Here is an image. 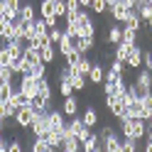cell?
I'll return each mask as SVG.
<instances>
[{
	"mask_svg": "<svg viewBox=\"0 0 152 152\" xmlns=\"http://www.w3.org/2000/svg\"><path fill=\"white\" fill-rule=\"evenodd\" d=\"M64 30L74 32L76 37H96L98 34V27H96V22H93V12L88 10V7H81L79 15H76V20L66 22Z\"/></svg>",
	"mask_w": 152,
	"mask_h": 152,
	"instance_id": "1",
	"label": "cell"
},
{
	"mask_svg": "<svg viewBox=\"0 0 152 152\" xmlns=\"http://www.w3.org/2000/svg\"><path fill=\"white\" fill-rule=\"evenodd\" d=\"M118 132L123 137L142 140L145 132H147V120H142V118H118Z\"/></svg>",
	"mask_w": 152,
	"mask_h": 152,
	"instance_id": "2",
	"label": "cell"
},
{
	"mask_svg": "<svg viewBox=\"0 0 152 152\" xmlns=\"http://www.w3.org/2000/svg\"><path fill=\"white\" fill-rule=\"evenodd\" d=\"M37 12H39V17H42L49 27H54L56 22H59V17H56V12H54V0H39Z\"/></svg>",
	"mask_w": 152,
	"mask_h": 152,
	"instance_id": "3",
	"label": "cell"
},
{
	"mask_svg": "<svg viewBox=\"0 0 152 152\" xmlns=\"http://www.w3.org/2000/svg\"><path fill=\"white\" fill-rule=\"evenodd\" d=\"M76 47H79V37H76L74 32H69V30H64V34H61V39L56 42V52H59V54L64 56V54H69V52H74Z\"/></svg>",
	"mask_w": 152,
	"mask_h": 152,
	"instance_id": "4",
	"label": "cell"
},
{
	"mask_svg": "<svg viewBox=\"0 0 152 152\" xmlns=\"http://www.w3.org/2000/svg\"><path fill=\"white\" fill-rule=\"evenodd\" d=\"M34 17H39V12H37V5L30 3V0H25V3L20 5V10H17L15 22H34Z\"/></svg>",
	"mask_w": 152,
	"mask_h": 152,
	"instance_id": "5",
	"label": "cell"
},
{
	"mask_svg": "<svg viewBox=\"0 0 152 152\" xmlns=\"http://www.w3.org/2000/svg\"><path fill=\"white\" fill-rule=\"evenodd\" d=\"M32 120H34V108H32V106L17 108V113H15V123H17V128H20V130H30Z\"/></svg>",
	"mask_w": 152,
	"mask_h": 152,
	"instance_id": "6",
	"label": "cell"
},
{
	"mask_svg": "<svg viewBox=\"0 0 152 152\" xmlns=\"http://www.w3.org/2000/svg\"><path fill=\"white\" fill-rule=\"evenodd\" d=\"M20 91L25 93L27 98H34L37 91H39V88H37V79H34L30 71H27V74H20Z\"/></svg>",
	"mask_w": 152,
	"mask_h": 152,
	"instance_id": "7",
	"label": "cell"
},
{
	"mask_svg": "<svg viewBox=\"0 0 152 152\" xmlns=\"http://www.w3.org/2000/svg\"><path fill=\"white\" fill-rule=\"evenodd\" d=\"M103 150H106V152H120L123 150V135L118 130L103 137Z\"/></svg>",
	"mask_w": 152,
	"mask_h": 152,
	"instance_id": "8",
	"label": "cell"
},
{
	"mask_svg": "<svg viewBox=\"0 0 152 152\" xmlns=\"http://www.w3.org/2000/svg\"><path fill=\"white\" fill-rule=\"evenodd\" d=\"M142 47H137V44H132V49H130V54H128V59H125V69H140L142 66Z\"/></svg>",
	"mask_w": 152,
	"mask_h": 152,
	"instance_id": "9",
	"label": "cell"
},
{
	"mask_svg": "<svg viewBox=\"0 0 152 152\" xmlns=\"http://www.w3.org/2000/svg\"><path fill=\"white\" fill-rule=\"evenodd\" d=\"M106 108H108L110 115H115V118L125 115V103H123L118 96H106Z\"/></svg>",
	"mask_w": 152,
	"mask_h": 152,
	"instance_id": "10",
	"label": "cell"
},
{
	"mask_svg": "<svg viewBox=\"0 0 152 152\" xmlns=\"http://www.w3.org/2000/svg\"><path fill=\"white\" fill-rule=\"evenodd\" d=\"M79 106H81L79 98L71 93V96H66V98L61 101V113H64L66 118H74V115H79Z\"/></svg>",
	"mask_w": 152,
	"mask_h": 152,
	"instance_id": "11",
	"label": "cell"
},
{
	"mask_svg": "<svg viewBox=\"0 0 152 152\" xmlns=\"http://www.w3.org/2000/svg\"><path fill=\"white\" fill-rule=\"evenodd\" d=\"M81 150H83V152H98V150H103L101 135H98V132H91V135L81 142Z\"/></svg>",
	"mask_w": 152,
	"mask_h": 152,
	"instance_id": "12",
	"label": "cell"
},
{
	"mask_svg": "<svg viewBox=\"0 0 152 152\" xmlns=\"http://www.w3.org/2000/svg\"><path fill=\"white\" fill-rule=\"evenodd\" d=\"M61 152H79L81 150V142L76 135H69V132H64L61 135V145H59Z\"/></svg>",
	"mask_w": 152,
	"mask_h": 152,
	"instance_id": "13",
	"label": "cell"
},
{
	"mask_svg": "<svg viewBox=\"0 0 152 152\" xmlns=\"http://www.w3.org/2000/svg\"><path fill=\"white\" fill-rule=\"evenodd\" d=\"M103 79H106V69H103V64L101 61H93L91 64V71H88V81L91 83H103Z\"/></svg>",
	"mask_w": 152,
	"mask_h": 152,
	"instance_id": "14",
	"label": "cell"
},
{
	"mask_svg": "<svg viewBox=\"0 0 152 152\" xmlns=\"http://www.w3.org/2000/svg\"><path fill=\"white\" fill-rule=\"evenodd\" d=\"M106 42H108V44H118V42H123V25H120V22H113V25L108 27Z\"/></svg>",
	"mask_w": 152,
	"mask_h": 152,
	"instance_id": "15",
	"label": "cell"
},
{
	"mask_svg": "<svg viewBox=\"0 0 152 152\" xmlns=\"http://www.w3.org/2000/svg\"><path fill=\"white\" fill-rule=\"evenodd\" d=\"M83 123L91 128V130H96V125H98V120H101V115H98V110L93 108V106H86V110H83Z\"/></svg>",
	"mask_w": 152,
	"mask_h": 152,
	"instance_id": "16",
	"label": "cell"
},
{
	"mask_svg": "<svg viewBox=\"0 0 152 152\" xmlns=\"http://www.w3.org/2000/svg\"><path fill=\"white\" fill-rule=\"evenodd\" d=\"M86 76H83V74H79V71H74L71 74V86H74V93H81L83 88H86Z\"/></svg>",
	"mask_w": 152,
	"mask_h": 152,
	"instance_id": "17",
	"label": "cell"
},
{
	"mask_svg": "<svg viewBox=\"0 0 152 152\" xmlns=\"http://www.w3.org/2000/svg\"><path fill=\"white\" fill-rule=\"evenodd\" d=\"M130 49H132V44H128V42H118V44H115V52H113V56H115V59H120V61H125V59H128V54H130Z\"/></svg>",
	"mask_w": 152,
	"mask_h": 152,
	"instance_id": "18",
	"label": "cell"
},
{
	"mask_svg": "<svg viewBox=\"0 0 152 152\" xmlns=\"http://www.w3.org/2000/svg\"><path fill=\"white\" fill-rule=\"evenodd\" d=\"M93 44H96V37H79V49L81 54H88L91 49H93Z\"/></svg>",
	"mask_w": 152,
	"mask_h": 152,
	"instance_id": "19",
	"label": "cell"
},
{
	"mask_svg": "<svg viewBox=\"0 0 152 152\" xmlns=\"http://www.w3.org/2000/svg\"><path fill=\"white\" fill-rule=\"evenodd\" d=\"M81 56H83V54H81L79 49H74V52H69V54H64V64H66V66H71V69L76 71V64L81 61Z\"/></svg>",
	"mask_w": 152,
	"mask_h": 152,
	"instance_id": "20",
	"label": "cell"
},
{
	"mask_svg": "<svg viewBox=\"0 0 152 152\" xmlns=\"http://www.w3.org/2000/svg\"><path fill=\"white\" fill-rule=\"evenodd\" d=\"M54 59H56V44L42 47V61L44 64H54Z\"/></svg>",
	"mask_w": 152,
	"mask_h": 152,
	"instance_id": "21",
	"label": "cell"
},
{
	"mask_svg": "<svg viewBox=\"0 0 152 152\" xmlns=\"http://www.w3.org/2000/svg\"><path fill=\"white\" fill-rule=\"evenodd\" d=\"M88 10H91L93 15H106V12H108V3H106V0H91Z\"/></svg>",
	"mask_w": 152,
	"mask_h": 152,
	"instance_id": "22",
	"label": "cell"
},
{
	"mask_svg": "<svg viewBox=\"0 0 152 152\" xmlns=\"http://www.w3.org/2000/svg\"><path fill=\"white\" fill-rule=\"evenodd\" d=\"M47 66H49V64H44V61L39 59V61H34V64H32L30 74L34 76V79H42V76H47Z\"/></svg>",
	"mask_w": 152,
	"mask_h": 152,
	"instance_id": "23",
	"label": "cell"
},
{
	"mask_svg": "<svg viewBox=\"0 0 152 152\" xmlns=\"http://www.w3.org/2000/svg\"><path fill=\"white\" fill-rule=\"evenodd\" d=\"M142 118H145V120L152 118V93L142 96Z\"/></svg>",
	"mask_w": 152,
	"mask_h": 152,
	"instance_id": "24",
	"label": "cell"
},
{
	"mask_svg": "<svg viewBox=\"0 0 152 152\" xmlns=\"http://www.w3.org/2000/svg\"><path fill=\"white\" fill-rule=\"evenodd\" d=\"M91 64H93V61L88 59L86 54H83V56H81V61L76 64V71H79V74H83V76H86V79H88V71H91Z\"/></svg>",
	"mask_w": 152,
	"mask_h": 152,
	"instance_id": "25",
	"label": "cell"
},
{
	"mask_svg": "<svg viewBox=\"0 0 152 152\" xmlns=\"http://www.w3.org/2000/svg\"><path fill=\"white\" fill-rule=\"evenodd\" d=\"M137 142L140 140H135V137H123V150L120 152H135L137 150Z\"/></svg>",
	"mask_w": 152,
	"mask_h": 152,
	"instance_id": "26",
	"label": "cell"
},
{
	"mask_svg": "<svg viewBox=\"0 0 152 152\" xmlns=\"http://www.w3.org/2000/svg\"><path fill=\"white\" fill-rule=\"evenodd\" d=\"M137 15H140V20H147V17L152 15V5L150 3H140L137 5Z\"/></svg>",
	"mask_w": 152,
	"mask_h": 152,
	"instance_id": "27",
	"label": "cell"
},
{
	"mask_svg": "<svg viewBox=\"0 0 152 152\" xmlns=\"http://www.w3.org/2000/svg\"><path fill=\"white\" fill-rule=\"evenodd\" d=\"M47 34H49V39H52V44H56V42H59L61 39V34H64V30H61V27H49V32H47Z\"/></svg>",
	"mask_w": 152,
	"mask_h": 152,
	"instance_id": "28",
	"label": "cell"
},
{
	"mask_svg": "<svg viewBox=\"0 0 152 152\" xmlns=\"http://www.w3.org/2000/svg\"><path fill=\"white\" fill-rule=\"evenodd\" d=\"M34 30H37V34H47L49 32V25H47L42 17H34Z\"/></svg>",
	"mask_w": 152,
	"mask_h": 152,
	"instance_id": "29",
	"label": "cell"
},
{
	"mask_svg": "<svg viewBox=\"0 0 152 152\" xmlns=\"http://www.w3.org/2000/svg\"><path fill=\"white\" fill-rule=\"evenodd\" d=\"M25 145H22V140L20 137H12V140H7V152H20Z\"/></svg>",
	"mask_w": 152,
	"mask_h": 152,
	"instance_id": "30",
	"label": "cell"
},
{
	"mask_svg": "<svg viewBox=\"0 0 152 152\" xmlns=\"http://www.w3.org/2000/svg\"><path fill=\"white\" fill-rule=\"evenodd\" d=\"M0 64H3V66H10L12 64V56H10V52H7V47H0Z\"/></svg>",
	"mask_w": 152,
	"mask_h": 152,
	"instance_id": "31",
	"label": "cell"
},
{
	"mask_svg": "<svg viewBox=\"0 0 152 152\" xmlns=\"http://www.w3.org/2000/svg\"><path fill=\"white\" fill-rule=\"evenodd\" d=\"M91 132H93V130H91V128L86 125V123H83V125H81L79 130H76V137H79V142H83V140H86V137L91 135Z\"/></svg>",
	"mask_w": 152,
	"mask_h": 152,
	"instance_id": "32",
	"label": "cell"
},
{
	"mask_svg": "<svg viewBox=\"0 0 152 152\" xmlns=\"http://www.w3.org/2000/svg\"><path fill=\"white\" fill-rule=\"evenodd\" d=\"M32 44H37V47L42 49V47H49V44H52V39H49V34H37Z\"/></svg>",
	"mask_w": 152,
	"mask_h": 152,
	"instance_id": "33",
	"label": "cell"
},
{
	"mask_svg": "<svg viewBox=\"0 0 152 152\" xmlns=\"http://www.w3.org/2000/svg\"><path fill=\"white\" fill-rule=\"evenodd\" d=\"M142 66L152 71V49H145V52H142Z\"/></svg>",
	"mask_w": 152,
	"mask_h": 152,
	"instance_id": "34",
	"label": "cell"
},
{
	"mask_svg": "<svg viewBox=\"0 0 152 152\" xmlns=\"http://www.w3.org/2000/svg\"><path fill=\"white\" fill-rule=\"evenodd\" d=\"M145 137H147L145 150H147V152H152V120H147V132H145Z\"/></svg>",
	"mask_w": 152,
	"mask_h": 152,
	"instance_id": "35",
	"label": "cell"
},
{
	"mask_svg": "<svg viewBox=\"0 0 152 152\" xmlns=\"http://www.w3.org/2000/svg\"><path fill=\"white\" fill-rule=\"evenodd\" d=\"M22 3H25V0H7V7L17 12V10H20V5H22Z\"/></svg>",
	"mask_w": 152,
	"mask_h": 152,
	"instance_id": "36",
	"label": "cell"
},
{
	"mask_svg": "<svg viewBox=\"0 0 152 152\" xmlns=\"http://www.w3.org/2000/svg\"><path fill=\"white\" fill-rule=\"evenodd\" d=\"M0 152H7V137H5V132H0Z\"/></svg>",
	"mask_w": 152,
	"mask_h": 152,
	"instance_id": "37",
	"label": "cell"
},
{
	"mask_svg": "<svg viewBox=\"0 0 152 152\" xmlns=\"http://www.w3.org/2000/svg\"><path fill=\"white\" fill-rule=\"evenodd\" d=\"M79 3H81V7H88V5H91V0H79Z\"/></svg>",
	"mask_w": 152,
	"mask_h": 152,
	"instance_id": "38",
	"label": "cell"
},
{
	"mask_svg": "<svg viewBox=\"0 0 152 152\" xmlns=\"http://www.w3.org/2000/svg\"><path fill=\"white\" fill-rule=\"evenodd\" d=\"M0 132H5V118H0Z\"/></svg>",
	"mask_w": 152,
	"mask_h": 152,
	"instance_id": "39",
	"label": "cell"
},
{
	"mask_svg": "<svg viewBox=\"0 0 152 152\" xmlns=\"http://www.w3.org/2000/svg\"><path fill=\"white\" fill-rule=\"evenodd\" d=\"M108 3V7H113V5H118V0H106Z\"/></svg>",
	"mask_w": 152,
	"mask_h": 152,
	"instance_id": "40",
	"label": "cell"
},
{
	"mask_svg": "<svg viewBox=\"0 0 152 152\" xmlns=\"http://www.w3.org/2000/svg\"><path fill=\"white\" fill-rule=\"evenodd\" d=\"M150 120H152V118H150Z\"/></svg>",
	"mask_w": 152,
	"mask_h": 152,
	"instance_id": "41",
	"label": "cell"
}]
</instances>
